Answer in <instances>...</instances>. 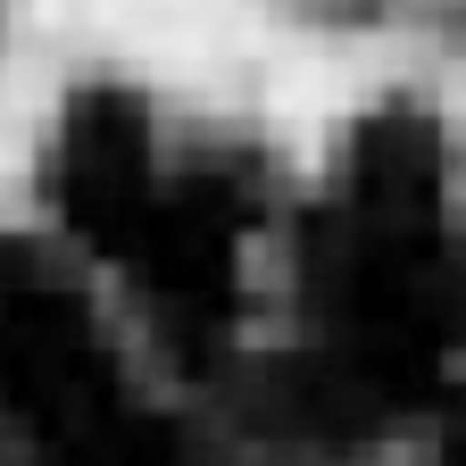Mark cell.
Masks as SVG:
<instances>
[{
	"label": "cell",
	"mask_w": 466,
	"mask_h": 466,
	"mask_svg": "<svg viewBox=\"0 0 466 466\" xmlns=\"http://www.w3.org/2000/svg\"><path fill=\"white\" fill-rule=\"evenodd\" d=\"M291 192L300 150L258 116L92 67L50 92L17 208L92 267L158 375L208 408L267 333Z\"/></svg>",
	"instance_id": "2"
},
{
	"label": "cell",
	"mask_w": 466,
	"mask_h": 466,
	"mask_svg": "<svg viewBox=\"0 0 466 466\" xmlns=\"http://www.w3.org/2000/svg\"><path fill=\"white\" fill-rule=\"evenodd\" d=\"M466 400V134L383 84L300 150L275 309L208 425L250 466H391Z\"/></svg>",
	"instance_id": "1"
},
{
	"label": "cell",
	"mask_w": 466,
	"mask_h": 466,
	"mask_svg": "<svg viewBox=\"0 0 466 466\" xmlns=\"http://www.w3.org/2000/svg\"><path fill=\"white\" fill-rule=\"evenodd\" d=\"M325 17H359V25H391V34H433L450 50H466V0H317Z\"/></svg>",
	"instance_id": "3"
}]
</instances>
